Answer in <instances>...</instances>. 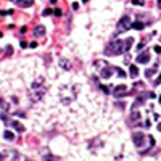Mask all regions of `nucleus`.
<instances>
[{"label": "nucleus", "mask_w": 161, "mask_h": 161, "mask_svg": "<svg viewBox=\"0 0 161 161\" xmlns=\"http://www.w3.org/2000/svg\"><path fill=\"white\" fill-rule=\"evenodd\" d=\"M105 55L106 57H116V55H121V53H124V42L123 40H111V42L105 47Z\"/></svg>", "instance_id": "obj_1"}, {"label": "nucleus", "mask_w": 161, "mask_h": 161, "mask_svg": "<svg viewBox=\"0 0 161 161\" xmlns=\"http://www.w3.org/2000/svg\"><path fill=\"white\" fill-rule=\"evenodd\" d=\"M129 28H132V21H130L129 15H124L116 24V34H123V32L129 31Z\"/></svg>", "instance_id": "obj_2"}, {"label": "nucleus", "mask_w": 161, "mask_h": 161, "mask_svg": "<svg viewBox=\"0 0 161 161\" xmlns=\"http://www.w3.org/2000/svg\"><path fill=\"white\" fill-rule=\"evenodd\" d=\"M113 95H114L116 98H119V97H127V95H129V89H127L126 86H116V87L113 89Z\"/></svg>", "instance_id": "obj_3"}, {"label": "nucleus", "mask_w": 161, "mask_h": 161, "mask_svg": "<svg viewBox=\"0 0 161 161\" xmlns=\"http://www.w3.org/2000/svg\"><path fill=\"white\" fill-rule=\"evenodd\" d=\"M145 139H147V137L143 136L142 132H134V134H132V140H134V145H136V147H139V148H140V147L145 143V142H143Z\"/></svg>", "instance_id": "obj_4"}, {"label": "nucleus", "mask_w": 161, "mask_h": 161, "mask_svg": "<svg viewBox=\"0 0 161 161\" xmlns=\"http://www.w3.org/2000/svg\"><path fill=\"white\" fill-rule=\"evenodd\" d=\"M113 73H116V68H114V66L105 64V66H103V69H102V77H103V79H110Z\"/></svg>", "instance_id": "obj_5"}, {"label": "nucleus", "mask_w": 161, "mask_h": 161, "mask_svg": "<svg viewBox=\"0 0 161 161\" xmlns=\"http://www.w3.org/2000/svg\"><path fill=\"white\" fill-rule=\"evenodd\" d=\"M150 58H152L150 52H142V53H140V55H139L136 60H137V63H140V64H145V63H148V61H150Z\"/></svg>", "instance_id": "obj_6"}, {"label": "nucleus", "mask_w": 161, "mask_h": 161, "mask_svg": "<svg viewBox=\"0 0 161 161\" xmlns=\"http://www.w3.org/2000/svg\"><path fill=\"white\" fill-rule=\"evenodd\" d=\"M11 2L16 3V5L21 7V8H29V7L34 5V0H11Z\"/></svg>", "instance_id": "obj_7"}, {"label": "nucleus", "mask_w": 161, "mask_h": 161, "mask_svg": "<svg viewBox=\"0 0 161 161\" xmlns=\"http://www.w3.org/2000/svg\"><path fill=\"white\" fill-rule=\"evenodd\" d=\"M139 121H140V113L137 110H132V114H130V119H129L130 126H137Z\"/></svg>", "instance_id": "obj_8"}, {"label": "nucleus", "mask_w": 161, "mask_h": 161, "mask_svg": "<svg viewBox=\"0 0 161 161\" xmlns=\"http://www.w3.org/2000/svg\"><path fill=\"white\" fill-rule=\"evenodd\" d=\"M34 36L36 37H44L45 36V28L42 24H39V26H36L34 28Z\"/></svg>", "instance_id": "obj_9"}, {"label": "nucleus", "mask_w": 161, "mask_h": 161, "mask_svg": "<svg viewBox=\"0 0 161 161\" xmlns=\"http://www.w3.org/2000/svg\"><path fill=\"white\" fill-rule=\"evenodd\" d=\"M8 110H10V103H7L5 100H0V116L7 114Z\"/></svg>", "instance_id": "obj_10"}, {"label": "nucleus", "mask_w": 161, "mask_h": 161, "mask_svg": "<svg viewBox=\"0 0 161 161\" xmlns=\"http://www.w3.org/2000/svg\"><path fill=\"white\" fill-rule=\"evenodd\" d=\"M11 127H15V129H16L19 134H23V132L26 130V127L19 123V121H11Z\"/></svg>", "instance_id": "obj_11"}, {"label": "nucleus", "mask_w": 161, "mask_h": 161, "mask_svg": "<svg viewBox=\"0 0 161 161\" xmlns=\"http://www.w3.org/2000/svg\"><path fill=\"white\" fill-rule=\"evenodd\" d=\"M134 45V39L132 37H129V39H126L124 40V52H129V48Z\"/></svg>", "instance_id": "obj_12"}, {"label": "nucleus", "mask_w": 161, "mask_h": 161, "mask_svg": "<svg viewBox=\"0 0 161 161\" xmlns=\"http://www.w3.org/2000/svg\"><path fill=\"white\" fill-rule=\"evenodd\" d=\"M129 71H130V76H132V77H137V76H139V69H137L136 64H130Z\"/></svg>", "instance_id": "obj_13"}, {"label": "nucleus", "mask_w": 161, "mask_h": 161, "mask_svg": "<svg viewBox=\"0 0 161 161\" xmlns=\"http://www.w3.org/2000/svg\"><path fill=\"white\" fill-rule=\"evenodd\" d=\"M132 28H134V29H137V31H142V29L145 28V24H143V23H140V21H136V23L132 24Z\"/></svg>", "instance_id": "obj_14"}, {"label": "nucleus", "mask_w": 161, "mask_h": 161, "mask_svg": "<svg viewBox=\"0 0 161 161\" xmlns=\"http://www.w3.org/2000/svg\"><path fill=\"white\" fill-rule=\"evenodd\" d=\"M156 71H158V66L155 64V68H152V69H147V71H145V76H147V77H152Z\"/></svg>", "instance_id": "obj_15"}, {"label": "nucleus", "mask_w": 161, "mask_h": 161, "mask_svg": "<svg viewBox=\"0 0 161 161\" xmlns=\"http://www.w3.org/2000/svg\"><path fill=\"white\" fill-rule=\"evenodd\" d=\"M60 64H61V68H64V69H69V68H71V66H69V61L64 60V58L60 60Z\"/></svg>", "instance_id": "obj_16"}, {"label": "nucleus", "mask_w": 161, "mask_h": 161, "mask_svg": "<svg viewBox=\"0 0 161 161\" xmlns=\"http://www.w3.org/2000/svg\"><path fill=\"white\" fill-rule=\"evenodd\" d=\"M3 137H5L7 140H13V139H15V134L10 132V130H5V132H3Z\"/></svg>", "instance_id": "obj_17"}, {"label": "nucleus", "mask_w": 161, "mask_h": 161, "mask_svg": "<svg viewBox=\"0 0 161 161\" xmlns=\"http://www.w3.org/2000/svg\"><path fill=\"white\" fill-rule=\"evenodd\" d=\"M116 73H118V76H119V77H126V73H124L123 69H121V68H116Z\"/></svg>", "instance_id": "obj_18"}, {"label": "nucleus", "mask_w": 161, "mask_h": 161, "mask_svg": "<svg viewBox=\"0 0 161 161\" xmlns=\"http://www.w3.org/2000/svg\"><path fill=\"white\" fill-rule=\"evenodd\" d=\"M114 105L118 106V108H119V110H124V108H126V106H124V102H116Z\"/></svg>", "instance_id": "obj_19"}, {"label": "nucleus", "mask_w": 161, "mask_h": 161, "mask_svg": "<svg viewBox=\"0 0 161 161\" xmlns=\"http://www.w3.org/2000/svg\"><path fill=\"white\" fill-rule=\"evenodd\" d=\"M147 42H148V39H145V40H143V42H140V44L137 45V48H139V50H142V48H143V47L147 45Z\"/></svg>", "instance_id": "obj_20"}, {"label": "nucleus", "mask_w": 161, "mask_h": 161, "mask_svg": "<svg viewBox=\"0 0 161 161\" xmlns=\"http://www.w3.org/2000/svg\"><path fill=\"white\" fill-rule=\"evenodd\" d=\"M100 90L103 93H110V87H106V86H100Z\"/></svg>", "instance_id": "obj_21"}, {"label": "nucleus", "mask_w": 161, "mask_h": 161, "mask_svg": "<svg viewBox=\"0 0 161 161\" xmlns=\"http://www.w3.org/2000/svg\"><path fill=\"white\" fill-rule=\"evenodd\" d=\"M53 13H55L57 16H61V15H63V13H61V10H60V8H55V10H53Z\"/></svg>", "instance_id": "obj_22"}, {"label": "nucleus", "mask_w": 161, "mask_h": 161, "mask_svg": "<svg viewBox=\"0 0 161 161\" xmlns=\"http://www.w3.org/2000/svg\"><path fill=\"white\" fill-rule=\"evenodd\" d=\"M134 5H143V0H132Z\"/></svg>", "instance_id": "obj_23"}, {"label": "nucleus", "mask_w": 161, "mask_h": 161, "mask_svg": "<svg viewBox=\"0 0 161 161\" xmlns=\"http://www.w3.org/2000/svg\"><path fill=\"white\" fill-rule=\"evenodd\" d=\"M155 53H161V47H159V45L155 47Z\"/></svg>", "instance_id": "obj_24"}, {"label": "nucleus", "mask_w": 161, "mask_h": 161, "mask_svg": "<svg viewBox=\"0 0 161 161\" xmlns=\"http://www.w3.org/2000/svg\"><path fill=\"white\" fill-rule=\"evenodd\" d=\"M50 13H52V10H48V8H47V10H44V15H45V16H47V15H50Z\"/></svg>", "instance_id": "obj_25"}, {"label": "nucleus", "mask_w": 161, "mask_h": 161, "mask_svg": "<svg viewBox=\"0 0 161 161\" xmlns=\"http://www.w3.org/2000/svg\"><path fill=\"white\" fill-rule=\"evenodd\" d=\"M158 84H161V74H159V77H158V80H155V86H158Z\"/></svg>", "instance_id": "obj_26"}, {"label": "nucleus", "mask_w": 161, "mask_h": 161, "mask_svg": "<svg viewBox=\"0 0 161 161\" xmlns=\"http://www.w3.org/2000/svg\"><path fill=\"white\" fill-rule=\"evenodd\" d=\"M18 159H19V156H18V155H15V158H13L11 161H18Z\"/></svg>", "instance_id": "obj_27"}, {"label": "nucleus", "mask_w": 161, "mask_h": 161, "mask_svg": "<svg viewBox=\"0 0 161 161\" xmlns=\"http://www.w3.org/2000/svg\"><path fill=\"white\" fill-rule=\"evenodd\" d=\"M158 130H159V132H161V123H159V124H158Z\"/></svg>", "instance_id": "obj_28"}, {"label": "nucleus", "mask_w": 161, "mask_h": 161, "mask_svg": "<svg viewBox=\"0 0 161 161\" xmlns=\"http://www.w3.org/2000/svg\"><path fill=\"white\" fill-rule=\"evenodd\" d=\"M45 159H47V161H52V159H50V156H45Z\"/></svg>", "instance_id": "obj_29"}, {"label": "nucleus", "mask_w": 161, "mask_h": 161, "mask_svg": "<svg viewBox=\"0 0 161 161\" xmlns=\"http://www.w3.org/2000/svg\"><path fill=\"white\" fill-rule=\"evenodd\" d=\"M3 159V155H0V161H2Z\"/></svg>", "instance_id": "obj_30"}, {"label": "nucleus", "mask_w": 161, "mask_h": 161, "mask_svg": "<svg viewBox=\"0 0 161 161\" xmlns=\"http://www.w3.org/2000/svg\"><path fill=\"white\" fill-rule=\"evenodd\" d=\"M158 3H159V5H161V0H158Z\"/></svg>", "instance_id": "obj_31"}, {"label": "nucleus", "mask_w": 161, "mask_h": 161, "mask_svg": "<svg viewBox=\"0 0 161 161\" xmlns=\"http://www.w3.org/2000/svg\"><path fill=\"white\" fill-rule=\"evenodd\" d=\"M24 161H32V159H24Z\"/></svg>", "instance_id": "obj_32"}, {"label": "nucleus", "mask_w": 161, "mask_h": 161, "mask_svg": "<svg viewBox=\"0 0 161 161\" xmlns=\"http://www.w3.org/2000/svg\"><path fill=\"white\" fill-rule=\"evenodd\" d=\"M159 103H161V97H159Z\"/></svg>", "instance_id": "obj_33"}, {"label": "nucleus", "mask_w": 161, "mask_h": 161, "mask_svg": "<svg viewBox=\"0 0 161 161\" xmlns=\"http://www.w3.org/2000/svg\"><path fill=\"white\" fill-rule=\"evenodd\" d=\"M159 7H161V5H159Z\"/></svg>", "instance_id": "obj_34"}, {"label": "nucleus", "mask_w": 161, "mask_h": 161, "mask_svg": "<svg viewBox=\"0 0 161 161\" xmlns=\"http://www.w3.org/2000/svg\"><path fill=\"white\" fill-rule=\"evenodd\" d=\"M159 40H161V39H159Z\"/></svg>", "instance_id": "obj_35"}]
</instances>
